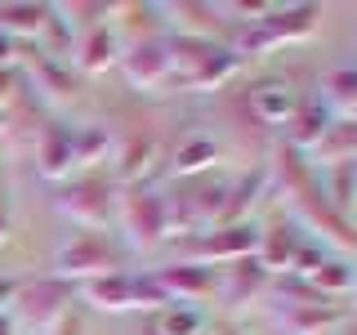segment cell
<instances>
[{
    "label": "cell",
    "mask_w": 357,
    "mask_h": 335,
    "mask_svg": "<svg viewBox=\"0 0 357 335\" xmlns=\"http://www.w3.org/2000/svg\"><path fill=\"white\" fill-rule=\"evenodd\" d=\"M170 45V89H219L241 72V59L232 54V45H215V40H192V36H165Z\"/></svg>",
    "instance_id": "6da1fadb"
},
{
    "label": "cell",
    "mask_w": 357,
    "mask_h": 335,
    "mask_svg": "<svg viewBox=\"0 0 357 335\" xmlns=\"http://www.w3.org/2000/svg\"><path fill=\"white\" fill-rule=\"evenodd\" d=\"M317 18H321L317 5H273V14L264 22H255V27H245L237 36L232 54L245 63V59H264V54L282 50V45L308 40L312 31H317Z\"/></svg>",
    "instance_id": "7a4b0ae2"
},
{
    "label": "cell",
    "mask_w": 357,
    "mask_h": 335,
    "mask_svg": "<svg viewBox=\"0 0 357 335\" xmlns=\"http://www.w3.org/2000/svg\"><path fill=\"white\" fill-rule=\"evenodd\" d=\"M116 219L134 251H156L161 241H170V210H165V197L152 188H121Z\"/></svg>",
    "instance_id": "3957f363"
},
{
    "label": "cell",
    "mask_w": 357,
    "mask_h": 335,
    "mask_svg": "<svg viewBox=\"0 0 357 335\" xmlns=\"http://www.w3.org/2000/svg\"><path fill=\"white\" fill-rule=\"evenodd\" d=\"M116 193L121 188L112 184L107 174H76L63 184L59 193V215L81 223V228H107V219L116 215Z\"/></svg>",
    "instance_id": "277c9868"
},
{
    "label": "cell",
    "mask_w": 357,
    "mask_h": 335,
    "mask_svg": "<svg viewBox=\"0 0 357 335\" xmlns=\"http://www.w3.org/2000/svg\"><path fill=\"white\" fill-rule=\"evenodd\" d=\"M255 246H259V228H255L250 219H241V223H215V228H201L188 237L183 246V260L188 264H201V268H210V264H237L245 260V255H255Z\"/></svg>",
    "instance_id": "5b68a950"
},
{
    "label": "cell",
    "mask_w": 357,
    "mask_h": 335,
    "mask_svg": "<svg viewBox=\"0 0 357 335\" xmlns=\"http://www.w3.org/2000/svg\"><path fill=\"white\" fill-rule=\"evenodd\" d=\"M72 299H76V286L63 282V277H36V282H18V295H14V313L22 327L31 331H50L63 313H72Z\"/></svg>",
    "instance_id": "8992f818"
},
{
    "label": "cell",
    "mask_w": 357,
    "mask_h": 335,
    "mask_svg": "<svg viewBox=\"0 0 357 335\" xmlns=\"http://www.w3.org/2000/svg\"><path fill=\"white\" fill-rule=\"evenodd\" d=\"M103 273H121V264H116V251L107 246V237H98V232L72 237L54 255V277H63V282L81 286L89 277H103Z\"/></svg>",
    "instance_id": "52a82bcc"
},
{
    "label": "cell",
    "mask_w": 357,
    "mask_h": 335,
    "mask_svg": "<svg viewBox=\"0 0 357 335\" xmlns=\"http://www.w3.org/2000/svg\"><path fill=\"white\" fill-rule=\"evenodd\" d=\"M121 72L134 89H161L170 81V45L165 36H148V40H134L121 50Z\"/></svg>",
    "instance_id": "ba28073f"
},
{
    "label": "cell",
    "mask_w": 357,
    "mask_h": 335,
    "mask_svg": "<svg viewBox=\"0 0 357 335\" xmlns=\"http://www.w3.org/2000/svg\"><path fill=\"white\" fill-rule=\"evenodd\" d=\"M290 201H295V210H299V219H304V223L321 228L335 246H344V251H357V232H353V223L326 201V193H321V174H312V184H304Z\"/></svg>",
    "instance_id": "9c48e42d"
},
{
    "label": "cell",
    "mask_w": 357,
    "mask_h": 335,
    "mask_svg": "<svg viewBox=\"0 0 357 335\" xmlns=\"http://www.w3.org/2000/svg\"><path fill=\"white\" fill-rule=\"evenodd\" d=\"M152 277H156V286H161V295L170 299V304H192V299H206V295L219 290V282H215L210 268L188 264V260H174V264L156 268Z\"/></svg>",
    "instance_id": "30bf717a"
},
{
    "label": "cell",
    "mask_w": 357,
    "mask_h": 335,
    "mask_svg": "<svg viewBox=\"0 0 357 335\" xmlns=\"http://www.w3.org/2000/svg\"><path fill=\"white\" fill-rule=\"evenodd\" d=\"M112 184L121 188H143V179L156 170V161H161V148H156L152 134H126V139L116 143V152H112Z\"/></svg>",
    "instance_id": "8fae6325"
},
{
    "label": "cell",
    "mask_w": 357,
    "mask_h": 335,
    "mask_svg": "<svg viewBox=\"0 0 357 335\" xmlns=\"http://www.w3.org/2000/svg\"><path fill=\"white\" fill-rule=\"evenodd\" d=\"M36 170L54 184H67L76 170V130L67 126H45L36 139Z\"/></svg>",
    "instance_id": "7c38bea8"
},
{
    "label": "cell",
    "mask_w": 357,
    "mask_h": 335,
    "mask_svg": "<svg viewBox=\"0 0 357 335\" xmlns=\"http://www.w3.org/2000/svg\"><path fill=\"white\" fill-rule=\"evenodd\" d=\"M121 50H126V36L116 31V22H98V27H89V31L76 36V63H81V72H89V76L116 67Z\"/></svg>",
    "instance_id": "4fadbf2b"
},
{
    "label": "cell",
    "mask_w": 357,
    "mask_h": 335,
    "mask_svg": "<svg viewBox=\"0 0 357 335\" xmlns=\"http://www.w3.org/2000/svg\"><path fill=\"white\" fill-rule=\"evenodd\" d=\"M299 251H304V241H299L295 228H286L282 219L268 223V228L259 232V246H255V260L264 264L268 277H290V268H295Z\"/></svg>",
    "instance_id": "5bb4252c"
},
{
    "label": "cell",
    "mask_w": 357,
    "mask_h": 335,
    "mask_svg": "<svg viewBox=\"0 0 357 335\" xmlns=\"http://www.w3.org/2000/svg\"><path fill=\"white\" fill-rule=\"evenodd\" d=\"M273 290V277L264 273V264L255 260V255H245V260L237 264H228L223 268V282H219V295L228 299L232 308H241V304H250V299H259Z\"/></svg>",
    "instance_id": "9a60e30c"
},
{
    "label": "cell",
    "mask_w": 357,
    "mask_h": 335,
    "mask_svg": "<svg viewBox=\"0 0 357 335\" xmlns=\"http://www.w3.org/2000/svg\"><path fill=\"white\" fill-rule=\"evenodd\" d=\"M344 318L349 313L335 299H304V304H286L282 327H286V335H331Z\"/></svg>",
    "instance_id": "2e32d148"
},
{
    "label": "cell",
    "mask_w": 357,
    "mask_h": 335,
    "mask_svg": "<svg viewBox=\"0 0 357 335\" xmlns=\"http://www.w3.org/2000/svg\"><path fill=\"white\" fill-rule=\"evenodd\" d=\"M76 295H81L89 308H98V313H130V308H139L134 304V277L130 273L89 277V282L76 286Z\"/></svg>",
    "instance_id": "e0dca14e"
},
{
    "label": "cell",
    "mask_w": 357,
    "mask_h": 335,
    "mask_svg": "<svg viewBox=\"0 0 357 335\" xmlns=\"http://www.w3.org/2000/svg\"><path fill=\"white\" fill-rule=\"evenodd\" d=\"M50 5H36V0H14V5H0V31L9 40H45V27H50Z\"/></svg>",
    "instance_id": "ac0fdd59"
},
{
    "label": "cell",
    "mask_w": 357,
    "mask_h": 335,
    "mask_svg": "<svg viewBox=\"0 0 357 335\" xmlns=\"http://www.w3.org/2000/svg\"><path fill=\"white\" fill-rule=\"evenodd\" d=\"M250 112L264 126H290V117L299 112V94L286 81H268L250 94Z\"/></svg>",
    "instance_id": "d6986e66"
},
{
    "label": "cell",
    "mask_w": 357,
    "mask_h": 335,
    "mask_svg": "<svg viewBox=\"0 0 357 335\" xmlns=\"http://www.w3.org/2000/svg\"><path fill=\"white\" fill-rule=\"evenodd\" d=\"M357 161V121H331V130L321 134V143L312 148V170H331V165Z\"/></svg>",
    "instance_id": "ffe728a7"
},
{
    "label": "cell",
    "mask_w": 357,
    "mask_h": 335,
    "mask_svg": "<svg viewBox=\"0 0 357 335\" xmlns=\"http://www.w3.org/2000/svg\"><path fill=\"white\" fill-rule=\"evenodd\" d=\"M326 130H331V112L326 107H321V103H299V112L290 117V126H286V139H290L295 152L312 156V148L321 143Z\"/></svg>",
    "instance_id": "44dd1931"
},
{
    "label": "cell",
    "mask_w": 357,
    "mask_h": 335,
    "mask_svg": "<svg viewBox=\"0 0 357 335\" xmlns=\"http://www.w3.org/2000/svg\"><path fill=\"white\" fill-rule=\"evenodd\" d=\"M304 282L317 290L321 299H335V295H349V290L357 286V273H353L344 260H321V264L304 277Z\"/></svg>",
    "instance_id": "7402d4cb"
},
{
    "label": "cell",
    "mask_w": 357,
    "mask_h": 335,
    "mask_svg": "<svg viewBox=\"0 0 357 335\" xmlns=\"http://www.w3.org/2000/svg\"><path fill=\"white\" fill-rule=\"evenodd\" d=\"M219 161V148L210 139H188V143H178V152H174V161H170V170L178 174V179H192V174H201V170H210V165Z\"/></svg>",
    "instance_id": "603a6c76"
},
{
    "label": "cell",
    "mask_w": 357,
    "mask_h": 335,
    "mask_svg": "<svg viewBox=\"0 0 357 335\" xmlns=\"http://www.w3.org/2000/svg\"><path fill=\"white\" fill-rule=\"evenodd\" d=\"M152 331L156 335H197V331H206V322H201V313L188 308V304H165V308H156Z\"/></svg>",
    "instance_id": "cb8c5ba5"
},
{
    "label": "cell",
    "mask_w": 357,
    "mask_h": 335,
    "mask_svg": "<svg viewBox=\"0 0 357 335\" xmlns=\"http://www.w3.org/2000/svg\"><path fill=\"white\" fill-rule=\"evenodd\" d=\"M31 76H36V85H45L50 98H67V94H72V76H67L59 67V59H50V54H40V59L31 63Z\"/></svg>",
    "instance_id": "d4e9b609"
},
{
    "label": "cell",
    "mask_w": 357,
    "mask_h": 335,
    "mask_svg": "<svg viewBox=\"0 0 357 335\" xmlns=\"http://www.w3.org/2000/svg\"><path fill=\"white\" fill-rule=\"evenodd\" d=\"M321 89H326V103H335V107H349V103H357V67H335V72L321 81Z\"/></svg>",
    "instance_id": "484cf974"
},
{
    "label": "cell",
    "mask_w": 357,
    "mask_h": 335,
    "mask_svg": "<svg viewBox=\"0 0 357 335\" xmlns=\"http://www.w3.org/2000/svg\"><path fill=\"white\" fill-rule=\"evenodd\" d=\"M103 156H107V134H98V130L76 134V165H98Z\"/></svg>",
    "instance_id": "4316f807"
},
{
    "label": "cell",
    "mask_w": 357,
    "mask_h": 335,
    "mask_svg": "<svg viewBox=\"0 0 357 335\" xmlns=\"http://www.w3.org/2000/svg\"><path fill=\"white\" fill-rule=\"evenodd\" d=\"M22 103V76L14 67H0V117H5L9 107Z\"/></svg>",
    "instance_id": "83f0119b"
},
{
    "label": "cell",
    "mask_w": 357,
    "mask_h": 335,
    "mask_svg": "<svg viewBox=\"0 0 357 335\" xmlns=\"http://www.w3.org/2000/svg\"><path fill=\"white\" fill-rule=\"evenodd\" d=\"M50 335H85V318H81L76 308H72V313H63V318L50 327Z\"/></svg>",
    "instance_id": "f1b7e54d"
},
{
    "label": "cell",
    "mask_w": 357,
    "mask_h": 335,
    "mask_svg": "<svg viewBox=\"0 0 357 335\" xmlns=\"http://www.w3.org/2000/svg\"><path fill=\"white\" fill-rule=\"evenodd\" d=\"M14 295H18V277H0V313L14 308Z\"/></svg>",
    "instance_id": "f546056e"
},
{
    "label": "cell",
    "mask_w": 357,
    "mask_h": 335,
    "mask_svg": "<svg viewBox=\"0 0 357 335\" xmlns=\"http://www.w3.org/2000/svg\"><path fill=\"white\" fill-rule=\"evenodd\" d=\"M14 63H18V40H9L0 31V67H14Z\"/></svg>",
    "instance_id": "4dcf8cb0"
},
{
    "label": "cell",
    "mask_w": 357,
    "mask_h": 335,
    "mask_svg": "<svg viewBox=\"0 0 357 335\" xmlns=\"http://www.w3.org/2000/svg\"><path fill=\"white\" fill-rule=\"evenodd\" d=\"M0 335H18V322L9 313H0Z\"/></svg>",
    "instance_id": "1f68e13d"
},
{
    "label": "cell",
    "mask_w": 357,
    "mask_h": 335,
    "mask_svg": "<svg viewBox=\"0 0 357 335\" xmlns=\"http://www.w3.org/2000/svg\"><path fill=\"white\" fill-rule=\"evenodd\" d=\"M340 121H357V103H349V107H344V112H340Z\"/></svg>",
    "instance_id": "d6a6232c"
},
{
    "label": "cell",
    "mask_w": 357,
    "mask_h": 335,
    "mask_svg": "<svg viewBox=\"0 0 357 335\" xmlns=\"http://www.w3.org/2000/svg\"><path fill=\"white\" fill-rule=\"evenodd\" d=\"M210 335H241V331H237V327H215Z\"/></svg>",
    "instance_id": "836d02e7"
},
{
    "label": "cell",
    "mask_w": 357,
    "mask_h": 335,
    "mask_svg": "<svg viewBox=\"0 0 357 335\" xmlns=\"http://www.w3.org/2000/svg\"><path fill=\"white\" fill-rule=\"evenodd\" d=\"M349 174H353V184H357V161H349Z\"/></svg>",
    "instance_id": "e575fe53"
},
{
    "label": "cell",
    "mask_w": 357,
    "mask_h": 335,
    "mask_svg": "<svg viewBox=\"0 0 357 335\" xmlns=\"http://www.w3.org/2000/svg\"><path fill=\"white\" fill-rule=\"evenodd\" d=\"M197 335H210V331H197Z\"/></svg>",
    "instance_id": "d590c367"
},
{
    "label": "cell",
    "mask_w": 357,
    "mask_h": 335,
    "mask_svg": "<svg viewBox=\"0 0 357 335\" xmlns=\"http://www.w3.org/2000/svg\"><path fill=\"white\" fill-rule=\"evenodd\" d=\"M353 335H357V331H353Z\"/></svg>",
    "instance_id": "8d00e7d4"
}]
</instances>
